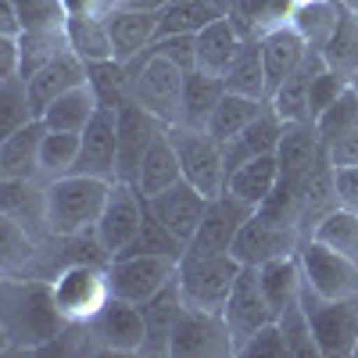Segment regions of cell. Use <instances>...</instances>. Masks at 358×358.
<instances>
[{
	"instance_id": "obj_24",
	"label": "cell",
	"mask_w": 358,
	"mask_h": 358,
	"mask_svg": "<svg viewBox=\"0 0 358 358\" xmlns=\"http://www.w3.org/2000/svg\"><path fill=\"white\" fill-rule=\"evenodd\" d=\"M83 83H86V62L76 50H65L62 57H54L50 65H43L33 79H29V97H33L36 118L62 94H69L72 86H83Z\"/></svg>"
},
{
	"instance_id": "obj_58",
	"label": "cell",
	"mask_w": 358,
	"mask_h": 358,
	"mask_svg": "<svg viewBox=\"0 0 358 358\" xmlns=\"http://www.w3.org/2000/svg\"><path fill=\"white\" fill-rule=\"evenodd\" d=\"M226 4H229V8H236V4H241V0H226Z\"/></svg>"
},
{
	"instance_id": "obj_13",
	"label": "cell",
	"mask_w": 358,
	"mask_h": 358,
	"mask_svg": "<svg viewBox=\"0 0 358 358\" xmlns=\"http://www.w3.org/2000/svg\"><path fill=\"white\" fill-rule=\"evenodd\" d=\"M297 255H301L305 280L315 287L319 297H334V301L337 297H358V265L344 258L337 248L308 236Z\"/></svg>"
},
{
	"instance_id": "obj_32",
	"label": "cell",
	"mask_w": 358,
	"mask_h": 358,
	"mask_svg": "<svg viewBox=\"0 0 358 358\" xmlns=\"http://www.w3.org/2000/svg\"><path fill=\"white\" fill-rule=\"evenodd\" d=\"M183 179V169H179V155H176V147H172V136H169V129L147 147V155H143V162H140V172H136V190L143 194V197H155V194H162L165 187H172V183H179Z\"/></svg>"
},
{
	"instance_id": "obj_26",
	"label": "cell",
	"mask_w": 358,
	"mask_h": 358,
	"mask_svg": "<svg viewBox=\"0 0 358 358\" xmlns=\"http://www.w3.org/2000/svg\"><path fill=\"white\" fill-rule=\"evenodd\" d=\"M319 133L315 122H287L280 147H276V158H280V179H290V183H305L308 172L319 162Z\"/></svg>"
},
{
	"instance_id": "obj_11",
	"label": "cell",
	"mask_w": 358,
	"mask_h": 358,
	"mask_svg": "<svg viewBox=\"0 0 358 358\" xmlns=\"http://www.w3.org/2000/svg\"><path fill=\"white\" fill-rule=\"evenodd\" d=\"M255 208L244 204L241 197H233L229 190H222L219 197H208V208H204V219L194 233V241L187 244L183 255H229L236 233L241 226L251 219Z\"/></svg>"
},
{
	"instance_id": "obj_61",
	"label": "cell",
	"mask_w": 358,
	"mask_h": 358,
	"mask_svg": "<svg viewBox=\"0 0 358 358\" xmlns=\"http://www.w3.org/2000/svg\"><path fill=\"white\" fill-rule=\"evenodd\" d=\"M355 355H358V348H355Z\"/></svg>"
},
{
	"instance_id": "obj_45",
	"label": "cell",
	"mask_w": 358,
	"mask_h": 358,
	"mask_svg": "<svg viewBox=\"0 0 358 358\" xmlns=\"http://www.w3.org/2000/svg\"><path fill=\"white\" fill-rule=\"evenodd\" d=\"M79 147H83V133H72V129H47V133H43V147H40V169H43L50 179L69 176V172L76 169Z\"/></svg>"
},
{
	"instance_id": "obj_25",
	"label": "cell",
	"mask_w": 358,
	"mask_h": 358,
	"mask_svg": "<svg viewBox=\"0 0 358 358\" xmlns=\"http://www.w3.org/2000/svg\"><path fill=\"white\" fill-rule=\"evenodd\" d=\"M283 118L276 115L273 104H265L262 115L255 118V122L236 136L229 143H222V155H226V172H233L236 165H244L258 155H276V147H280V136H283Z\"/></svg>"
},
{
	"instance_id": "obj_48",
	"label": "cell",
	"mask_w": 358,
	"mask_h": 358,
	"mask_svg": "<svg viewBox=\"0 0 358 358\" xmlns=\"http://www.w3.org/2000/svg\"><path fill=\"white\" fill-rule=\"evenodd\" d=\"M18 18H22V33H40V29H65L69 11L65 0H15Z\"/></svg>"
},
{
	"instance_id": "obj_42",
	"label": "cell",
	"mask_w": 358,
	"mask_h": 358,
	"mask_svg": "<svg viewBox=\"0 0 358 358\" xmlns=\"http://www.w3.org/2000/svg\"><path fill=\"white\" fill-rule=\"evenodd\" d=\"M322 57H326V65H330L334 72H341L348 83L358 76V11H355V8L344 4L341 25H337L334 40L326 43Z\"/></svg>"
},
{
	"instance_id": "obj_9",
	"label": "cell",
	"mask_w": 358,
	"mask_h": 358,
	"mask_svg": "<svg viewBox=\"0 0 358 358\" xmlns=\"http://www.w3.org/2000/svg\"><path fill=\"white\" fill-rule=\"evenodd\" d=\"M305 244V233L294 229V226H283V222H273L258 212H251V219L241 226L236 241L229 248V255L241 262V265H265L273 258H283V255H297Z\"/></svg>"
},
{
	"instance_id": "obj_18",
	"label": "cell",
	"mask_w": 358,
	"mask_h": 358,
	"mask_svg": "<svg viewBox=\"0 0 358 358\" xmlns=\"http://www.w3.org/2000/svg\"><path fill=\"white\" fill-rule=\"evenodd\" d=\"M151 201V212L172 229V236L179 244H190L194 241V233H197V226H201V219H204V208H208V197L194 187V183H187V179H179V183H172V187H165L162 194H155V197H147Z\"/></svg>"
},
{
	"instance_id": "obj_30",
	"label": "cell",
	"mask_w": 358,
	"mask_h": 358,
	"mask_svg": "<svg viewBox=\"0 0 358 358\" xmlns=\"http://www.w3.org/2000/svg\"><path fill=\"white\" fill-rule=\"evenodd\" d=\"M258 280H262V290L268 297V305H273V312L280 315L283 308L301 301V283H305L301 255H283V258L258 265Z\"/></svg>"
},
{
	"instance_id": "obj_1",
	"label": "cell",
	"mask_w": 358,
	"mask_h": 358,
	"mask_svg": "<svg viewBox=\"0 0 358 358\" xmlns=\"http://www.w3.org/2000/svg\"><path fill=\"white\" fill-rule=\"evenodd\" d=\"M0 330L8 348L40 351L69 330V315L57 308L50 280L8 276L0 283Z\"/></svg>"
},
{
	"instance_id": "obj_17",
	"label": "cell",
	"mask_w": 358,
	"mask_h": 358,
	"mask_svg": "<svg viewBox=\"0 0 358 358\" xmlns=\"http://www.w3.org/2000/svg\"><path fill=\"white\" fill-rule=\"evenodd\" d=\"M72 172L97 176V179H108V183L118 179V111L111 108L94 111V118L83 129V147Z\"/></svg>"
},
{
	"instance_id": "obj_6",
	"label": "cell",
	"mask_w": 358,
	"mask_h": 358,
	"mask_svg": "<svg viewBox=\"0 0 358 358\" xmlns=\"http://www.w3.org/2000/svg\"><path fill=\"white\" fill-rule=\"evenodd\" d=\"M169 136H172V147L179 155L183 179L194 183L204 197H219L226 190V176H229L222 143L208 129H194V126H183V122H172Z\"/></svg>"
},
{
	"instance_id": "obj_53",
	"label": "cell",
	"mask_w": 358,
	"mask_h": 358,
	"mask_svg": "<svg viewBox=\"0 0 358 358\" xmlns=\"http://www.w3.org/2000/svg\"><path fill=\"white\" fill-rule=\"evenodd\" d=\"M18 69H22V47H18V36H0V79L18 76Z\"/></svg>"
},
{
	"instance_id": "obj_38",
	"label": "cell",
	"mask_w": 358,
	"mask_h": 358,
	"mask_svg": "<svg viewBox=\"0 0 358 358\" xmlns=\"http://www.w3.org/2000/svg\"><path fill=\"white\" fill-rule=\"evenodd\" d=\"M97 108H101V104H97V94L90 90V83H83V86H72L69 94L57 97L40 118L47 122V129H72V133H83Z\"/></svg>"
},
{
	"instance_id": "obj_57",
	"label": "cell",
	"mask_w": 358,
	"mask_h": 358,
	"mask_svg": "<svg viewBox=\"0 0 358 358\" xmlns=\"http://www.w3.org/2000/svg\"><path fill=\"white\" fill-rule=\"evenodd\" d=\"M344 4H348V8H355V11H358V0H344Z\"/></svg>"
},
{
	"instance_id": "obj_29",
	"label": "cell",
	"mask_w": 358,
	"mask_h": 358,
	"mask_svg": "<svg viewBox=\"0 0 358 358\" xmlns=\"http://www.w3.org/2000/svg\"><path fill=\"white\" fill-rule=\"evenodd\" d=\"M297 4H301V0H241V4L229 11V18L241 29L244 40H265L268 33L290 25Z\"/></svg>"
},
{
	"instance_id": "obj_55",
	"label": "cell",
	"mask_w": 358,
	"mask_h": 358,
	"mask_svg": "<svg viewBox=\"0 0 358 358\" xmlns=\"http://www.w3.org/2000/svg\"><path fill=\"white\" fill-rule=\"evenodd\" d=\"M65 11H69V18L72 15H108V11H115V4L111 0H65Z\"/></svg>"
},
{
	"instance_id": "obj_49",
	"label": "cell",
	"mask_w": 358,
	"mask_h": 358,
	"mask_svg": "<svg viewBox=\"0 0 358 358\" xmlns=\"http://www.w3.org/2000/svg\"><path fill=\"white\" fill-rule=\"evenodd\" d=\"M351 83L341 76V72H334L330 65H326L322 72H315V79H312V90H308V111H312V122H315V118L326 111V108H330L341 94H344V90H348Z\"/></svg>"
},
{
	"instance_id": "obj_27",
	"label": "cell",
	"mask_w": 358,
	"mask_h": 358,
	"mask_svg": "<svg viewBox=\"0 0 358 358\" xmlns=\"http://www.w3.org/2000/svg\"><path fill=\"white\" fill-rule=\"evenodd\" d=\"M326 69V57L322 50H312L308 47V57L301 62V69H297L273 97H268V104L276 108V115L283 118V122H312V111H308V90H312V79L315 72Z\"/></svg>"
},
{
	"instance_id": "obj_3",
	"label": "cell",
	"mask_w": 358,
	"mask_h": 358,
	"mask_svg": "<svg viewBox=\"0 0 358 358\" xmlns=\"http://www.w3.org/2000/svg\"><path fill=\"white\" fill-rule=\"evenodd\" d=\"M129 72V94L133 101H140L147 111H155L165 122H179V111H183V79L187 72L179 69L169 54L143 47L133 62H122Z\"/></svg>"
},
{
	"instance_id": "obj_16",
	"label": "cell",
	"mask_w": 358,
	"mask_h": 358,
	"mask_svg": "<svg viewBox=\"0 0 358 358\" xmlns=\"http://www.w3.org/2000/svg\"><path fill=\"white\" fill-rule=\"evenodd\" d=\"M94 341L108 351H122V355H140L147 341V326H143V308L126 301V297H108L104 308L86 322Z\"/></svg>"
},
{
	"instance_id": "obj_10",
	"label": "cell",
	"mask_w": 358,
	"mask_h": 358,
	"mask_svg": "<svg viewBox=\"0 0 358 358\" xmlns=\"http://www.w3.org/2000/svg\"><path fill=\"white\" fill-rule=\"evenodd\" d=\"M222 319L229 326V337H233V348L241 351V344L258 334L262 326L276 322V312L268 305V297L262 290V280H258V268L255 265H244L241 276H236L233 290H229V301L222 308Z\"/></svg>"
},
{
	"instance_id": "obj_19",
	"label": "cell",
	"mask_w": 358,
	"mask_h": 358,
	"mask_svg": "<svg viewBox=\"0 0 358 358\" xmlns=\"http://www.w3.org/2000/svg\"><path fill=\"white\" fill-rule=\"evenodd\" d=\"M0 208L11 215L33 241L50 236V219H47V187L36 179H0Z\"/></svg>"
},
{
	"instance_id": "obj_31",
	"label": "cell",
	"mask_w": 358,
	"mask_h": 358,
	"mask_svg": "<svg viewBox=\"0 0 358 358\" xmlns=\"http://www.w3.org/2000/svg\"><path fill=\"white\" fill-rule=\"evenodd\" d=\"M276 183H280V158L276 155H258L244 165H236L226 176V190L251 208H258L268 194H273Z\"/></svg>"
},
{
	"instance_id": "obj_7",
	"label": "cell",
	"mask_w": 358,
	"mask_h": 358,
	"mask_svg": "<svg viewBox=\"0 0 358 358\" xmlns=\"http://www.w3.org/2000/svg\"><path fill=\"white\" fill-rule=\"evenodd\" d=\"M50 287L57 297V308L69 315V322H90L111 297L108 265H94V262L69 265L65 273L50 280Z\"/></svg>"
},
{
	"instance_id": "obj_36",
	"label": "cell",
	"mask_w": 358,
	"mask_h": 358,
	"mask_svg": "<svg viewBox=\"0 0 358 358\" xmlns=\"http://www.w3.org/2000/svg\"><path fill=\"white\" fill-rule=\"evenodd\" d=\"M222 83L229 94H244L255 101H268L265 97V62H262V40H244V47L236 50V57L229 62V69L222 72Z\"/></svg>"
},
{
	"instance_id": "obj_44",
	"label": "cell",
	"mask_w": 358,
	"mask_h": 358,
	"mask_svg": "<svg viewBox=\"0 0 358 358\" xmlns=\"http://www.w3.org/2000/svg\"><path fill=\"white\" fill-rule=\"evenodd\" d=\"M33 118L36 111H33V97H29V83L22 76L0 79V140L22 129L25 122H33Z\"/></svg>"
},
{
	"instance_id": "obj_22",
	"label": "cell",
	"mask_w": 358,
	"mask_h": 358,
	"mask_svg": "<svg viewBox=\"0 0 358 358\" xmlns=\"http://www.w3.org/2000/svg\"><path fill=\"white\" fill-rule=\"evenodd\" d=\"M308 57V43L301 40L294 25H283L276 33H268L262 40V62H265V97H273L276 90L301 69Z\"/></svg>"
},
{
	"instance_id": "obj_20",
	"label": "cell",
	"mask_w": 358,
	"mask_h": 358,
	"mask_svg": "<svg viewBox=\"0 0 358 358\" xmlns=\"http://www.w3.org/2000/svg\"><path fill=\"white\" fill-rule=\"evenodd\" d=\"M140 308H143V326H147V341H143L140 355H169L172 330H176L179 315H183V308H187L179 280H169L155 297H147Z\"/></svg>"
},
{
	"instance_id": "obj_52",
	"label": "cell",
	"mask_w": 358,
	"mask_h": 358,
	"mask_svg": "<svg viewBox=\"0 0 358 358\" xmlns=\"http://www.w3.org/2000/svg\"><path fill=\"white\" fill-rule=\"evenodd\" d=\"M330 151V162L334 169H348V165H358V129L348 133L344 140H337L334 147H326Z\"/></svg>"
},
{
	"instance_id": "obj_14",
	"label": "cell",
	"mask_w": 358,
	"mask_h": 358,
	"mask_svg": "<svg viewBox=\"0 0 358 358\" xmlns=\"http://www.w3.org/2000/svg\"><path fill=\"white\" fill-rule=\"evenodd\" d=\"M165 129H169L165 118L147 111L133 97L118 108V179H122V183H136V172H140L147 147H151Z\"/></svg>"
},
{
	"instance_id": "obj_51",
	"label": "cell",
	"mask_w": 358,
	"mask_h": 358,
	"mask_svg": "<svg viewBox=\"0 0 358 358\" xmlns=\"http://www.w3.org/2000/svg\"><path fill=\"white\" fill-rule=\"evenodd\" d=\"M334 179H337V201H341V208L358 212V165L334 169Z\"/></svg>"
},
{
	"instance_id": "obj_54",
	"label": "cell",
	"mask_w": 358,
	"mask_h": 358,
	"mask_svg": "<svg viewBox=\"0 0 358 358\" xmlns=\"http://www.w3.org/2000/svg\"><path fill=\"white\" fill-rule=\"evenodd\" d=\"M0 36H22V18L15 0H0Z\"/></svg>"
},
{
	"instance_id": "obj_12",
	"label": "cell",
	"mask_w": 358,
	"mask_h": 358,
	"mask_svg": "<svg viewBox=\"0 0 358 358\" xmlns=\"http://www.w3.org/2000/svg\"><path fill=\"white\" fill-rule=\"evenodd\" d=\"M169 355L176 358H219V355H236L229 326L222 315L215 312H201V308H183L176 330H172V344Z\"/></svg>"
},
{
	"instance_id": "obj_39",
	"label": "cell",
	"mask_w": 358,
	"mask_h": 358,
	"mask_svg": "<svg viewBox=\"0 0 358 358\" xmlns=\"http://www.w3.org/2000/svg\"><path fill=\"white\" fill-rule=\"evenodd\" d=\"M65 36H69V47L83 57V62H104V57H115L104 15H72L69 25H65Z\"/></svg>"
},
{
	"instance_id": "obj_56",
	"label": "cell",
	"mask_w": 358,
	"mask_h": 358,
	"mask_svg": "<svg viewBox=\"0 0 358 358\" xmlns=\"http://www.w3.org/2000/svg\"><path fill=\"white\" fill-rule=\"evenodd\" d=\"M115 8H133V11H165L169 0H111Z\"/></svg>"
},
{
	"instance_id": "obj_28",
	"label": "cell",
	"mask_w": 358,
	"mask_h": 358,
	"mask_svg": "<svg viewBox=\"0 0 358 358\" xmlns=\"http://www.w3.org/2000/svg\"><path fill=\"white\" fill-rule=\"evenodd\" d=\"M222 97H226V83H222L219 72L190 69L187 79H183V111H179V122L194 126V129H204Z\"/></svg>"
},
{
	"instance_id": "obj_60",
	"label": "cell",
	"mask_w": 358,
	"mask_h": 358,
	"mask_svg": "<svg viewBox=\"0 0 358 358\" xmlns=\"http://www.w3.org/2000/svg\"><path fill=\"white\" fill-rule=\"evenodd\" d=\"M169 4H179V0H169Z\"/></svg>"
},
{
	"instance_id": "obj_47",
	"label": "cell",
	"mask_w": 358,
	"mask_h": 358,
	"mask_svg": "<svg viewBox=\"0 0 358 358\" xmlns=\"http://www.w3.org/2000/svg\"><path fill=\"white\" fill-rule=\"evenodd\" d=\"M280 330L287 337V348H290V358H322L319 355V344H315V334H312V319L305 312V305L297 301L290 308H283L276 315Z\"/></svg>"
},
{
	"instance_id": "obj_5",
	"label": "cell",
	"mask_w": 358,
	"mask_h": 358,
	"mask_svg": "<svg viewBox=\"0 0 358 358\" xmlns=\"http://www.w3.org/2000/svg\"><path fill=\"white\" fill-rule=\"evenodd\" d=\"M301 305L312 319V334L322 358H348L358 348V297H319L315 287L301 283Z\"/></svg>"
},
{
	"instance_id": "obj_33",
	"label": "cell",
	"mask_w": 358,
	"mask_h": 358,
	"mask_svg": "<svg viewBox=\"0 0 358 358\" xmlns=\"http://www.w3.org/2000/svg\"><path fill=\"white\" fill-rule=\"evenodd\" d=\"M229 4L226 0H179V4H169L162 11L158 22V40L162 36H179V33H201L204 25H212L219 18H229Z\"/></svg>"
},
{
	"instance_id": "obj_21",
	"label": "cell",
	"mask_w": 358,
	"mask_h": 358,
	"mask_svg": "<svg viewBox=\"0 0 358 358\" xmlns=\"http://www.w3.org/2000/svg\"><path fill=\"white\" fill-rule=\"evenodd\" d=\"M108 22V36H111V50L115 62H133V57L151 47L158 40V22L162 11H133V8H115L104 15Z\"/></svg>"
},
{
	"instance_id": "obj_8",
	"label": "cell",
	"mask_w": 358,
	"mask_h": 358,
	"mask_svg": "<svg viewBox=\"0 0 358 358\" xmlns=\"http://www.w3.org/2000/svg\"><path fill=\"white\" fill-rule=\"evenodd\" d=\"M176 268H179V258L172 255H118L108 262V283L115 297L143 305L169 280H176Z\"/></svg>"
},
{
	"instance_id": "obj_40",
	"label": "cell",
	"mask_w": 358,
	"mask_h": 358,
	"mask_svg": "<svg viewBox=\"0 0 358 358\" xmlns=\"http://www.w3.org/2000/svg\"><path fill=\"white\" fill-rule=\"evenodd\" d=\"M86 83L97 94V104L111 108V111H118L133 97L129 94V72H126L122 62H115V57H104V62H86Z\"/></svg>"
},
{
	"instance_id": "obj_4",
	"label": "cell",
	"mask_w": 358,
	"mask_h": 358,
	"mask_svg": "<svg viewBox=\"0 0 358 358\" xmlns=\"http://www.w3.org/2000/svg\"><path fill=\"white\" fill-rule=\"evenodd\" d=\"M241 268L244 265L233 255H183L176 268V280H179V290H183L187 308L222 315Z\"/></svg>"
},
{
	"instance_id": "obj_34",
	"label": "cell",
	"mask_w": 358,
	"mask_h": 358,
	"mask_svg": "<svg viewBox=\"0 0 358 358\" xmlns=\"http://www.w3.org/2000/svg\"><path fill=\"white\" fill-rule=\"evenodd\" d=\"M341 15H344V0H301L290 25L301 33V40L312 50H326V43L334 40L341 25Z\"/></svg>"
},
{
	"instance_id": "obj_35",
	"label": "cell",
	"mask_w": 358,
	"mask_h": 358,
	"mask_svg": "<svg viewBox=\"0 0 358 358\" xmlns=\"http://www.w3.org/2000/svg\"><path fill=\"white\" fill-rule=\"evenodd\" d=\"M241 47H244V36H241V29L233 25V18H219L212 25H204L197 33V69L222 76Z\"/></svg>"
},
{
	"instance_id": "obj_15",
	"label": "cell",
	"mask_w": 358,
	"mask_h": 358,
	"mask_svg": "<svg viewBox=\"0 0 358 358\" xmlns=\"http://www.w3.org/2000/svg\"><path fill=\"white\" fill-rule=\"evenodd\" d=\"M143 208H147V197L133 183L115 179L111 194H108V204L101 212V222H97V236H101V244L111 258L122 255L133 244V236L143 226Z\"/></svg>"
},
{
	"instance_id": "obj_37",
	"label": "cell",
	"mask_w": 358,
	"mask_h": 358,
	"mask_svg": "<svg viewBox=\"0 0 358 358\" xmlns=\"http://www.w3.org/2000/svg\"><path fill=\"white\" fill-rule=\"evenodd\" d=\"M265 104H268V101H255V97L229 94V90H226V97L219 101V108L212 111V118H208L204 129L212 133L219 143H229V140H236V136H241V133L255 122Z\"/></svg>"
},
{
	"instance_id": "obj_2",
	"label": "cell",
	"mask_w": 358,
	"mask_h": 358,
	"mask_svg": "<svg viewBox=\"0 0 358 358\" xmlns=\"http://www.w3.org/2000/svg\"><path fill=\"white\" fill-rule=\"evenodd\" d=\"M111 183L97 176H57L47 183V219H50V233L57 236H76L86 229H97L101 212L108 204Z\"/></svg>"
},
{
	"instance_id": "obj_50",
	"label": "cell",
	"mask_w": 358,
	"mask_h": 358,
	"mask_svg": "<svg viewBox=\"0 0 358 358\" xmlns=\"http://www.w3.org/2000/svg\"><path fill=\"white\" fill-rule=\"evenodd\" d=\"M236 355H244V358H290V348H287V337L280 330V322H268L258 334H251Z\"/></svg>"
},
{
	"instance_id": "obj_23",
	"label": "cell",
	"mask_w": 358,
	"mask_h": 358,
	"mask_svg": "<svg viewBox=\"0 0 358 358\" xmlns=\"http://www.w3.org/2000/svg\"><path fill=\"white\" fill-rule=\"evenodd\" d=\"M47 122L33 118L11 136L0 140V179H36L40 169V147H43Z\"/></svg>"
},
{
	"instance_id": "obj_41",
	"label": "cell",
	"mask_w": 358,
	"mask_h": 358,
	"mask_svg": "<svg viewBox=\"0 0 358 358\" xmlns=\"http://www.w3.org/2000/svg\"><path fill=\"white\" fill-rule=\"evenodd\" d=\"M18 47H22V69L18 76L29 83L43 65H50L54 57H62L69 47V36L65 29H40V33H22L18 36Z\"/></svg>"
},
{
	"instance_id": "obj_46",
	"label": "cell",
	"mask_w": 358,
	"mask_h": 358,
	"mask_svg": "<svg viewBox=\"0 0 358 358\" xmlns=\"http://www.w3.org/2000/svg\"><path fill=\"white\" fill-rule=\"evenodd\" d=\"M312 236L337 248L344 258H351L358 265V212H351V208H334L326 219H319Z\"/></svg>"
},
{
	"instance_id": "obj_43",
	"label": "cell",
	"mask_w": 358,
	"mask_h": 358,
	"mask_svg": "<svg viewBox=\"0 0 358 358\" xmlns=\"http://www.w3.org/2000/svg\"><path fill=\"white\" fill-rule=\"evenodd\" d=\"M355 129H358V90L348 86L344 94L315 118V133H319L322 147H334L337 140H344Z\"/></svg>"
},
{
	"instance_id": "obj_59",
	"label": "cell",
	"mask_w": 358,
	"mask_h": 358,
	"mask_svg": "<svg viewBox=\"0 0 358 358\" xmlns=\"http://www.w3.org/2000/svg\"><path fill=\"white\" fill-rule=\"evenodd\" d=\"M351 86H355V90H358V76H355V79H351Z\"/></svg>"
}]
</instances>
